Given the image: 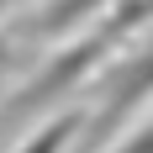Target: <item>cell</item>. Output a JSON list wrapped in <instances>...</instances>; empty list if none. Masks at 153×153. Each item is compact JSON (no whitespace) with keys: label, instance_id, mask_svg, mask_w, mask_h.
<instances>
[{"label":"cell","instance_id":"obj_5","mask_svg":"<svg viewBox=\"0 0 153 153\" xmlns=\"http://www.w3.org/2000/svg\"><path fill=\"white\" fill-rule=\"evenodd\" d=\"M106 153H153V111H148V116H143L137 127L127 122L122 132H116V143H111Z\"/></svg>","mask_w":153,"mask_h":153},{"label":"cell","instance_id":"obj_3","mask_svg":"<svg viewBox=\"0 0 153 153\" xmlns=\"http://www.w3.org/2000/svg\"><path fill=\"white\" fill-rule=\"evenodd\" d=\"M111 5H116V0H48L37 16L21 21V32H27V37H63V32H79L90 16L111 11Z\"/></svg>","mask_w":153,"mask_h":153},{"label":"cell","instance_id":"obj_2","mask_svg":"<svg viewBox=\"0 0 153 153\" xmlns=\"http://www.w3.org/2000/svg\"><path fill=\"white\" fill-rule=\"evenodd\" d=\"M111 42H116V37H111L106 27L79 32L63 53H48L42 74L27 79V85H21V90H16L0 111H5V116H32V111H48L53 100H63V95H79L85 85H90V74L100 69V58L111 53Z\"/></svg>","mask_w":153,"mask_h":153},{"label":"cell","instance_id":"obj_4","mask_svg":"<svg viewBox=\"0 0 153 153\" xmlns=\"http://www.w3.org/2000/svg\"><path fill=\"white\" fill-rule=\"evenodd\" d=\"M79 122H85V111H79V106L58 111V116H48L42 127H32L27 137L16 143V153H69V143H74Z\"/></svg>","mask_w":153,"mask_h":153},{"label":"cell","instance_id":"obj_1","mask_svg":"<svg viewBox=\"0 0 153 153\" xmlns=\"http://www.w3.org/2000/svg\"><path fill=\"white\" fill-rule=\"evenodd\" d=\"M79 95H90L95 111H85V122H79L74 143L69 153H90V148H106L127 122H132V111L143 106L153 95V42L148 48H132L127 58H116L106 74H90V85Z\"/></svg>","mask_w":153,"mask_h":153}]
</instances>
